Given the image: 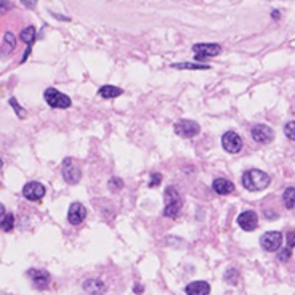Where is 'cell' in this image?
Here are the masks:
<instances>
[{
	"label": "cell",
	"mask_w": 295,
	"mask_h": 295,
	"mask_svg": "<svg viewBox=\"0 0 295 295\" xmlns=\"http://www.w3.org/2000/svg\"><path fill=\"white\" fill-rule=\"evenodd\" d=\"M270 182H271L270 175L258 169H250L247 172H244L242 175V186L247 191H263L265 188L270 186Z\"/></svg>",
	"instance_id": "6da1fadb"
},
{
	"label": "cell",
	"mask_w": 295,
	"mask_h": 295,
	"mask_svg": "<svg viewBox=\"0 0 295 295\" xmlns=\"http://www.w3.org/2000/svg\"><path fill=\"white\" fill-rule=\"evenodd\" d=\"M165 208H164V215L169 218H177L180 213V208H182V196L178 194L175 188H167L165 190Z\"/></svg>",
	"instance_id": "7a4b0ae2"
},
{
	"label": "cell",
	"mask_w": 295,
	"mask_h": 295,
	"mask_svg": "<svg viewBox=\"0 0 295 295\" xmlns=\"http://www.w3.org/2000/svg\"><path fill=\"white\" fill-rule=\"evenodd\" d=\"M61 174H63V178L66 183L77 185L82 178V169H81V165L77 164L76 159H73V157H66V159L63 161Z\"/></svg>",
	"instance_id": "3957f363"
},
{
	"label": "cell",
	"mask_w": 295,
	"mask_h": 295,
	"mask_svg": "<svg viewBox=\"0 0 295 295\" xmlns=\"http://www.w3.org/2000/svg\"><path fill=\"white\" fill-rule=\"evenodd\" d=\"M44 98L50 107H55V109H66L71 104V98L64 93L58 92L56 89H47L44 93Z\"/></svg>",
	"instance_id": "277c9868"
},
{
	"label": "cell",
	"mask_w": 295,
	"mask_h": 295,
	"mask_svg": "<svg viewBox=\"0 0 295 295\" xmlns=\"http://www.w3.org/2000/svg\"><path fill=\"white\" fill-rule=\"evenodd\" d=\"M174 130L177 135L180 136H183V138H193V136H196L199 135L200 132V127L197 122H194V120H178L175 127H174Z\"/></svg>",
	"instance_id": "5b68a950"
},
{
	"label": "cell",
	"mask_w": 295,
	"mask_h": 295,
	"mask_svg": "<svg viewBox=\"0 0 295 295\" xmlns=\"http://www.w3.org/2000/svg\"><path fill=\"white\" fill-rule=\"evenodd\" d=\"M194 52V60L196 61H204L208 56H217L221 53V47L218 44H196L193 47Z\"/></svg>",
	"instance_id": "8992f818"
},
{
	"label": "cell",
	"mask_w": 295,
	"mask_h": 295,
	"mask_svg": "<svg viewBox=\"0 0 295 295\" xmlns=\"http://www.w3.org/2000/svg\"><path fill=\"white\" fill-rule=\"evenodd\" d=\"M260 246L266 252H278L283 246V234L279 231H270L265 233L260 237Z\"/></svg>",
	"instance_id": "52a82bcc"
},
{
	"label": "cell",
	"mask_w": 295,
	"mask_h": 295,
	"mask_svg": "<svg viewBox=\"0 0 295 295\" xmlns=\"http://www.w3.org/2000/svg\"><path fill=\"white\" fill-rule=\"evenodd\" d=\"M250 135L257 143H262V145H268V143L275 140V130L265 124H257L252 127Z\"/></svg>",
	"instance_id": "ba28073f"
},
{
	"label": "cell",
	"mask_w": 295,
	"mask_h": 295,
	"mask_svg": "<svg viewBox=\"0 0 295 295\" xmlns=\"http://www.w3.org/2000/svg\"><path fill=\"white\" fill-rule=\"evenodd\" d=\"M223 149L231 154H237L242 149V138L236 132H226L221 138Z\"/></svg>",
	"instance_id": "9c48e42d"
},
{
	"label": "cell",
	"mask_w": 295,
	"mask_h": 295,
	"mask_svg": "<svg viewBox=\"0 0 295 295\" xmlns=\"http://www.w3.org/2000/svg\"><path fill=\"white\" fill-rule=\"evenodd\" d=\"M23 196L27 200H32V202H39L40 199H44L45 196V188L44 185H40L37 182H29L24 185L23 188Z\"/></svg>",
	"instance_id": "30bf717a"
},
{
	"label": "cell",
	"mask_w": 295,
	"mask_h": 295,
	"mask_svg": "<svg viewBox=\"0 0 295 295\" xmlns=\"http://www.w3.org/2000/svg\"><path fill=\"white\" fill-rule=\"evenodd\" d=\"M87 218V208H85L84 204L81 202H73L69 207V210H68V220L71 225H81V223Z\"/></svg>",
	"instance_id": "8fae6325"
},
{
	"label": "cell",
	"mask_w": 295,
	"mask_h": 295,
	"mask_svg": "<svg viewBox=\"0 0 295 295\" xmlns=\"http://www.w3.org/2000/svg\"><path fill=\"white\" fill-rule=\"evenodd\" d=\"M237 225H239L244 231H254L258 226V217L254 210H246L237 217Z\"/></svg>",
	"instance_id": "7c38bea8"
},
{
	"label": "cell",
	"mask_w": 295,
	"mask_h": 295,
	"mask_svg": "<svg viewBox=\"0 0 295 295\" xmlns=\"http://www.w3.org/2000/svg\"><path fill=\"white\" fill-rule=\"evenodd\" d=\"M27 276L31 278V281L34 283L35 287H39V289H45L50 283V276L48 273L44 270H29L27 271Z\"/></svg>",
	"instance_id": "4fadbf2b"
},
{
	"label": "cell",
	"mask_w": 295,
	"mask_h": 295,
	"mask_svg": "<svg viewBox=\"0 0 295 295\" xmlns=\"http://www.w3.org/2000/svg\"><path fill=\"white\" fill-rule=\"evenodd\" d=\"M21 39H23V42L27 45V50L24 52L23 60H21V63H24L27 60V56H29V53H31V48H32L34 40L37 39V34H35V27L29 26V27H26V29H23V32H21Z\"/></svg>",
	"instance_id": "5bb4252c"
},
{
	"label": "cell",
	"mask_w": 295,
	"mask_h": 295,
	"mask_svg": "<svg viewBox=\"0 0 295 295\" xmlns=\"http://www.w3.org/2000/svg\"><path fill=\"white\" fill-rule=\"evenodd\" d=\"M185 292L188 295H207L210 294V284L205 281H194V283L186 286Z\"/></svg>",
	"instance_id": "9a60e30c"
},
{
	"label": "cell",
	"mask_w": 295,
	"mask_h": 295,
	"mask_svg": "<svg viewBox=\"0 0 295 295\" xmlns=\"http://www.w3.org/2000/svg\"><path fill=\"white\" fill-rule=\"evenodd\" d=\"M213 191L220 194V196H226V194H231L234 191V185L226 178H215L212 183Z\"/></svg>",
	"instance_id": "2e32d148"
},
{
	"label": "cell",
	"mask_w": 295,
	"mask_h": 295,
	"mask_svg": "<svg viewBox=\"0 0 295 295\" xmlns=\"http://www.w3.org/2000/svg\"><path fill=\"white\" fill-rule=\"evenodd\" d=\"M84 291L87 294H103L104 292V284L99 279H87L84 283Z\"/></svg>",
	"instance_id": "e0dca14e"
},
{
	"label": "cell",
	"mask_w": 295,
	"mask_h": 295,
	"mask_svg": "<svg viewBox=\"0 0 295 295\" xmlns=\"http://www.w3.org/2000/svg\"><path fill=\"white\" fill-rule=\"evenodd\" d=\"M98 95L104 99H112L122 95V89L116 87V85H103V87L98 90Z\"/></svg>",
	"instance_id": "ac0fdd59"
},
{
	"label": "cell",
	"mask_w": 295,
	"mask_h": 295,
	"mask_svg": "<svg viewBox=\"0 0 295 295\" xmlns=\"http://www.w3.org/2000/svg\"><path fill=\"white\" fill-rule=\"evenodd\" d=\"M16 47V39H15V34L11 32H5L3 35V40H2V53L3 55H8L11 50H15Z\"/></svg>",
	"instance_id": "d6986e66"
},
{
	"label": "cell",
	"mask_w": 295,
	"mask_h": 295,
	"mask_svg": "<svg viewBox=\"0 0 295 295\" xmlns=\"http://www.w3.org/2000/svg\"><path fill=\"white\" fill-rule=\"evenodd\" d=\"M174 69H194V71H205L210 69L208 64H197V63H175L172 64Z\"/></svg>",
	"instance_id": "ffe728a7"
},
{
	"label": "cell",
	"mask_w": 295,
	"mask_h": 295,
	"mask_svg": "<svg viewBox=\"0 0 295 295\" xmlns=\"http://www.w3.org/2000/svg\"><path fill=\"white\" fill-rule=\"evenodd\" d=\"M283 200H284V205L287 208H295V188L289 186V188H286L284 194H283Z\"/></svg>",
	"instance_id": "44dd1931"
},
{
	"label": "cell",
	"mask_w": 295,
	"mask_h": 295,
	"mask_svg": "<svg viewBox=\"0 0 295 295\" xmlns=\"http://www.w3.org/2000/svg\"><path fill=\"white\" fill-rule=\"evenodd\" d=\"M13 226H15V217H13V213H3L2 217V229L5 233H10Z\"/></svg>",
	"instance_id": "7402d4cb"
},
{
	"label": "cell",
	"mask_w": 295,
	"mask_h": 295,
	"mask_svg": "<svg viewBox=\"0 0 295 295\" xmlns=\"http://www.w3.org/2000/svg\"><path fill=\"white\" fill-rule=\"evenodd\" d=\"M237 278H239V273H237V270H234V268H229L225 273V281L231 286H234L237 283Z\"/></svg>",
	"instance_id": "603a6c76"
},
{
	"label": "cell",
	"mask_w": 295,
	"mask_h": 295,
	"mask_svg": "<svg viewBox=\"0 0 295 295\" xmlns=\"http://www.w3.org/2000/svg\"><path fill=\"white\" fill-rule=\"evenodd\" d=\"M284 133L289 140L295 141V122H287L284 127Z\"/></svg>",
	"instance_id": "cb8c5ba5"
},
{
	"label": "cell",
	"mask_w": 295,
	"mask_h": 295,
	"mask_svg": "<svg viewBox=\"0 0 295 295\" xmlns=\"http://www.w3.org/2000/svg\"><path fill=\"white\" fill-rule=\"evenodd\" d=\"M107 186H109V190H111V191H119V190L124 188V182H122L120 178H116V177H114V178H111V180H109V183H107Z\"/></svg>",
	"instance_id": "d4e9b609"
},
{
	"label": "cell",
	"mask_w": 295,
	"mask_h": 295,
	"mask_svg": "<svg viewBox=\"0 0 295 295\" xmlns=\"http://www.w3.org/2000/svg\"><path fill=\"white\" fill-rule=\"evenodd\" d=\"M291 255H292V249H291L289 246H287L286 249H283V250L279 252L278 260H279V262H287V260L291 258Z\"/></svg>",
	"instance_id": "484cf974"
},
{
	"label": "cell",
	"mask_w": 295,
	"mask_h": 295,
	"mask_svg": "<svg viewBox=\"0 0 295 295\" xmlns=\"http://www.w3.org/2000/svg\"><path fill=\"white\" fill-rule=\"evenodd\" d=\"M162 182V175L161 174H151V180H149V188H156L159 186Z\"/></svg>",
	"instance_id": "4316f807"
},
{
	"label": "cell",
	"mask_w": 295,
	"mask_h": 295,
	"mask_svg": "<svg viewBox=\"0 0 295 295\" xmlns=\"http://www.w3.org/2000/svg\"><path fill=\"white\" fill-rule=\"evenodd\" d=\"M10 104L15 107L16 109V114H18V117H21L23 119L24 117V114H23V107H21L19 104H18V101H16V98H10Z\"/></svg>",
	"instance_id": "83f0119b"
},
{
	"label": "cell",
	"mask_w": 295,
	"mask_h": 295,
	"mask_svg": "<svg viewBox=\"0 0 295 295\" xmlns=\"http://www.w3.org/2000/svg\"><path fill=\"white\" fill-rule=\"evenodd\" d=\"M287 246L291 249L295 247V231H289L287 233Z\"/></svg>",
	"instance_id": "f1b7e54d"
},
{
	"label": "cell",
	"mask_w": 295,
	"mask_h": 295,
	"mask_svg": "<svg viewBox=\"0 0 295 295\" xmlns=\"http://www.w3.org/2000/svg\"><path fill=\"white\" fill-rule=\"evenodd\" d=\"M21 3H23L26 8H34L35 5H37V0H19Z\"/></svg>",
	"instance_id": "f546056e"
},
{
	"label": "cell",
	"mask_w": 295,
	"mask_h": 295,
	"mask_svg": "<svg viewBox=\"0 0 295 295\" xmlns=\"http://www.w3.org/2000/svg\"><path fill=\"white\" fill-rule=\"evenodd\" d=\"M135 292H136V294H140V292H143V287H138V286H136V287H135Z\"/></svg>",
	"instance_id": "4dcf8cb0"
},
{
	"label": "cell",
	"mask_w": 295,
	"mask_h": 295,
	"mask_svg": "<svg viewBox=\"0 0 295 295\" xmlns=\"http://www.w3.org/2000/svg\"><path fill=\"white\" fill-rule=\"evenodd\" d=\"M273 18H279V13L278 11H273Z\"/></svg>",
	"instance_id": "1f68e13d"
}]
</instances>
